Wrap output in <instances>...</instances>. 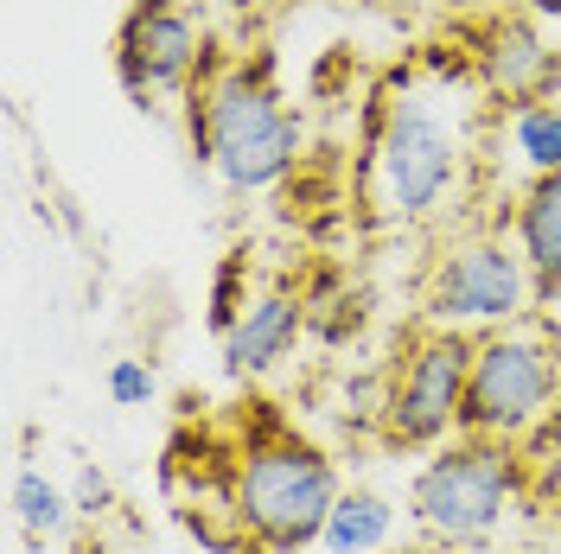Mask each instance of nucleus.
<instances>
[{"mask_svg":"<svg viewBox=\"0 0 561 554\" xmlns=\"http://www.w3.org/2000/svg\"><path fill=\"white\" fill-rule=\"evenodd\" d=\"M103 389H108V402H115V408H147V402L160 395V377H153V363H147V357H115V363H108V377H103Z\"/></svg>","mask_w":561,"mask_h":554,"instance_id":"nucleus-16","label":"nucleus"},{"mask_svg":"<svg viewBox=\"0 0 561 554\" xmlns=\"http://www.w3.org/2000/svg\"><path fill=\"white\" fill-rule=\"evenodd\" d=\"M389 554H440V549H389Z\"/></svg>","mask_w":561,"mask_h":554,"instance_id":"nucleus-20","label":"nucleus"},{"mask_svg":"<svg viewBox=\"0 0 561 554\" xmlns=\"http://www.w3.org/2000/svg\"><path fill=\"white\" fill-rule=\"evenodd\" d=\"M472 70H479V90L497 103H536L561 90V51L542 33V13H497L479 33Z\"/></svg>","mask_w":561,"mask_h":554,"instance_id":"nucleus-9","label":"nucleus"},{"mask_svg":"<svg viewBox=\"0 0 561 554\" xmlns=\"http://www.w3.org/2000/svg\"><path fill=\"white\" fill-rule=\"evenodd\" d=\"M472 332L427 325L409 338V350L389 363V408H383V447L396 452H434L459 434L466 377H472Z\"/></svg>","mask_w":561,"mask_h":554,"instance_id":"nucleus-7","label":"nucleus"},{"mask_svg":"<svg viewBox=\"0 0 561 554\" xmlns=\"http://www.w3.org/2000/svg\"><path fill=\"white\" fill-rule=\"evenodd\" d=\"M511 236L524 249L529 275H536V293L556 300L561 293V173L529 178L511 205Z\"/></svg>","mask_w":561,"mask_h":554,"instance_id":"nucleus-11","label":"nucleus"},{"mask_svg":"<svg viewBox=\"0 0 561 554\" xmlns=\"http://www.w3.org/2000/svg\"><path fill=\"white\" fill-rule=\"evenodd\" d=\"M396 549V504L383 490L345 485L319 529V554H389Z\"/></svg>","mask_w":561,"mask_h":554,"instance_id":"nucleus-12","label":"nucleus"},{"mask_svg":"<svg viewBox=\"0 0 561 554\" xmlns=\"http://www.w3.org/2000/svg\"><path fill=\"white\" fill-rule=\"evenodd\" d=\"M524 447L536 452V459H561V402H556V408H549V415H542V427L529 434Z\"/></svg>","mask_w":561,"mask_h":554,"instance_id":"nucleus-18","label":"nucleus"},{"mask_svg":"<svg viewBox=\"0 0 561 554\" xmlns=\"http://www.w3.org/2000/svg\"><path fill=\"white\" fill-rule=\"evenodd\" d=\"M307 325H313V307H307V293H287V287H268V293H255V300L243 307V319L224 332V370H230L237 382L275 377L280 363L300 350Z\"/></svg>","mask_w":561,"mask_h":554,"instance_id":"nucleus-10","label":"nucleus"},{"mask_svg":"<svg viewBox=\"0 0 561 554\" xmlns=\"http://www.w3.org/2000/svg\"><path fill=\"white\" fill-rule=\"evenodd\" d=\"M364 166H370V205L389 223H427L459 198L466 135L427 90L396 83L383 90V128L364 147Z\"/></svg>","mask_w":561,"mask_h":554,"instance_id":"nucleus-4","label":"nucleus"},{"mask_svg":"<svg viewBox=\"0 0 561 554\" xmlns=\"http://www.w3.org/2000/svg\"><path fill=\"white\" fill-rule=\"evenodd\" d=\"M504 140H511V160H517L529 178L561 173V96L511 103V115H504Z\"/></svg>","mask_w":561,"mask_h":554,"instance_id":"nucleus-13","label":"nucleus"},{"mask_svg":"<svg viewBox=\"0 0 561 554\" xmlns=\"http://www.w3.org/2000/svg\"><path fill=\"white\" fill-rule=\"evenodd\" d=\"M529 459L511 440H479L454 434L447 447H434L409 478V522L427 549L440 554H479L504 517L524 504Z\"/></svg>","mask_w":561,"mask_h":554,"instance_id":"nucleus-3","label":"nucleus"},{"mask_svg":"<svg viewBox=\"0 0 561 554\" xmlns=\"http://www.w3.org/2000/svg\"><path fill=\"white\" fill-rule=\"evenodd\" d=\"M70 504H77V522H103L115 510V485H108L103 465H77V478H70Z\"/></svg>","mask_w":561,"mask_h":554,"instance_id":"nucleus-17","label":"nucleus"},{"mask_svg":"<svg viewBox=\"0 0 561 554\" xmlns=\"http://www.w3.org/2000/svg\"><path fill=\"white\" fill-rule=\"evenodd\" d=\"M339 459L319 452L313 440L262 427L237 447L230 465V517L249 535V549L262 554H307L319 549V529L339 504Z\"/></svg>","mask_w":561,"mask_h":554,"instance_id":"nucleus-2","label":"nucleus"},{"mask_svg":"<svg viewBox=\"0 0 561 554\" xmlns=\"http://www.w3.org/2000/svg\"><path fill=\"white\" fill-rule=\"evenodd\" d=\"M7 510H13V522H20L33 542H58L70 522H77L70 490L51 485L38 465H20V472H13V485H7Z\"/></svg>","mask_w":561,"mask_h":554,"instance_id":"nucleus-14","label":"nucleus"},{"mask_svg":"<svg viewBox=\"0 0 561 554\" xmlns=\"http://www.w3.org/2000/svg\"><path fill=\"white\" fill-rule=\"evenodd\" d=\"M249 300H255V293H249V255L237 249V255H224L217 275H210V325H217V338L243 319Z\"/></svg>","mask_w":561,"mask_h":554,"instance_id":"nucleus-15","label":"nucleus"},{"mask_svg":"<svg viewBox=\"0 0 561 554\" xmlns=\"http://www.w3.org/2000/svg\"><path fill=\"white\" fill-rule=\"evenodd\" d=\"M185 147L224 192L255 198L300 166V115L287 108L262 58H217L185 96Z\"/></svg>","mask_w":561,"mask_h":554,"instance_id":"nucleus-1","label":"nucleus"},{"mask_svg":"<svg viewBox=\"0 0 561 554\" xmlns=\"http://www.w3.org/2000/svg\"><path fill=\"white\" fill-rule=\"evenodd\" d=\"M210 58L205 20L192 0H135L122 13V33H115V83L140 115H160L167 103H185Z\"/></svg>","mask_w":561,"mask_h":554,"instance_id":"nucleus-8","label":"nucleus"},{"mask_svg":"<svg viewBox=\"0 0 561 554\" xmlns=\"http://www.w3.org/2000/svg\"><path fill=\"white\" fill-rule=\"evenodd\" d=\"M556 402H561V345H556L549 325L517 319V325L479 332L472 377H466V408H459V434L524 447Z\"/></svg>","mask_w":561,"mask_h":554,"instance_id":"nucleus-5","label":"nucleus"},{"mask_svg":"<svg viewBox=\"0 0 561 554\" xmlns=\"http://www.w3.org/2000/svg\"><path fill=\"white\" fill-rule=\"evenodd\" d=\"M536 13H542V20H561V0H536Z\"/></svg>","mask_w":561,"mask_h":554,"instance_id":"nucleus-19","label":"nucleus"},{"mask_svg":"<svg viewBox=\"0 0 561 554\" xmlns=\"http://www.w3.org/2000/svg\"><path fill=\"white\" fill-rule=\"evenodd\" d=\"M536 300L542 293H536V275H529L517 236H497V230L454 236L427 262V280H421L427 325H454V332H472V338L529 319Z\"/></svg>","mask_w":561,"mask_h":554,"instance_id":"nucleus-6","label":"nucleus"}]
</instances>
